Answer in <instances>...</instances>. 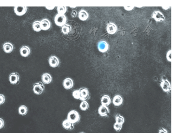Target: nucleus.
<instances>
[{"label":"nucleus","instance_id":"f257e3e1","mask_svg":"<svg viewBox=\"0 0 176 133\" xmlns=\"http://www.w3.org/2000/svg\"><path fill=\"white\" fill-rule=\"evenodd\" d=\"M67 119L72 123L73 124H75L80 121V116L79 113L76 110H71L68 114Z\"/></svg>","mask_w":176,"mask_h":133},{"label":"nucleus","instance_id":"f03ea898","mask_svg":"<svg viewBox=\"0 0 176 133\" xmlns=\"http://www.w3.org/2000/svg\"><path fill=\"white\" fill-rule=\"evenodd\" d=\"M54 22L57 26L62 27L66 24L67 18L65 15L56 14L54 18Z\"/></svg>","mask_w":176,"mask_h":133},{"label":"nucleus","instance_id":"7ed1b4c3","mask_svg":"<svg viewBox=\"0 0 176 133\" xmlns=\"http://www.w3.org/2000/svg\"><path fill=\"white\" fill-rule=\"evenodd\" d=\"M45 89V87L44 84L42 82H39L34 84L33 90L35 94L37 95H40L44 92Z\"/></svg>","mask_w":176,"mask_h":133},{"label":"nucleus","instance_id":"20e7f679","mask_svg":"<svg viewBox=\"0 0 176 133\" xmlns=\"http://www.w3.org/2000/svg\"><path fill=\"white\" fill-rule=\"evenodd\" d=\"M152 18H154L156 22H162L165 19L164 14L159 11H154L152 15Z\"/></svg>","mask_w":176,"mask_h":133},{"label":"nucleus","instance_id":"39448f33","mask_svg":"<svg viewBox=\"0 0 176 133\" xmlns=\"http://www.w3.org/2000/svg\"><path fill=\"white\" fill-rule=\"evenodd\" d=\"M80 100L81 101H86L90 97V92L86 88H81L80 89Z\"/></svg>","mask_w":176,"mask_h":133},{"label":"nucleus","instance_id":"423d86ee","mask_svg":"<svg viewBox=\"0 0 176 133\" xmlns=\"http://www.w3.org/2000/svg\"><path fill=\"white\" fill-rule=\"evenodd\" d=\"M160 87L164 92H170L171 89V83L166 79H162L160 83Z\"/></svg>","mask_w":176,"mask_h":133},{"label":"nucleus","instance_id":"0eeeda50","mask_svg":"<svg viewBox=\"0 0 176 133\" xmlns=\"http://www.w3.org/2000/svg\"><path fill=\"white\" fill-rule=\"evenodd\" d=\"M9 81L12 84H16L20 81V75L18 73L14 72L9 75Z\"/></svg>","mask_w":176,"mask_h":133},{"label":"nucleus","instance_id":"6e6552de","mask_svg":"<svg viewBox=\"0 0 176 133\" xmlns=\"http://www.w3.org/2000/svg\"><path fill=\"white\" fill-rule=\"evenodd\" d=\"M14 10L16 15L18 16H21L27 13V7L22 6H16L14 7Z\"/></svg>","mask_w":176,"mask_h":133},{"label":"nucleus","instance_id":"1a4fd4ad","mask_svg":"<svg viewBox=\"0 0 176 133\" xmlns=\"http://www.w3.org/2000/svg\"><path fill=\"white\" fill-rule=\"evenodd\" d=\"M48 62L50 67L52 68H56L58 67L60 64V61L59 59L56 56H51L49 58Z\"/></svg>","mask_w":176,"mask_h":133},{"label":"nucleus","instance_id":"9d476101","mask_svg":"<svg viewBox=\"0 0 176 133\" xmlns=\"http://www.w3.org/2000/svg\"><path fill=\"white\" fill-rule=\"evenodd\" d=\"M98 48L100 52L104 53L108 51L109 46L106 42L105 41H101L98 44Z\"/></svg>","mask_w":176,"mask_h":133},{"label":"nucleus","instance_id":"9b49d317","mask_svg":"<svg viewBox=\"0 0 176 133\" xmlns=\"http://www.w3.org/2000/svg\"><path fill=\"white\" fill-rule=\"evenodd\" d=\"M41 27L42 30L46 31L49 30L51 27V23L50 20L47 18H44L40 21Z\"/></svg>","mask_w":176,"mask_h":133},{"label":"nucleus","instance_id":"f8f14e48","mask_svg":"<svg viewBox=\"0 0 176 133\" xmlns=\"http://www.w3.org/2000/svg\"><path fill=\"white\" fill-rule=\"evenodd\" d=\"M74 82L72 78H65L63 81V86L65 89L69 90L73 87Z\"/></svg>","mask_w":176,"mask_h":133},{"label":"nucleus","instance_id":"ddd939ff","mask_svg":"<svg viewBox=\"0 0 176 133\" xmlns=\"http://www.w3.org/2000/svg\"><path fill=\"white\" fill-rule=\"evenodd\" d=\"M20 53L22 57H27L31 54V51L30 48L28 46H23L20 48Z\"/></svg>","mask_w":176,"mask_h":133},{"label":"nucleus","instance_id":"4468645a","mask_svg":"<svg viewBox=\"0 0 176 133\" xmlns=\"http://www.w3.org/2000/svg\"><path fill=\"white\" fill-rule=\"evenodd\" d=\"M106 30L109 34L113 35L117 32V27L114 23H108L106 27Z\"/></svg>","mask_w":176,"mask_h":133},{"label":"nucleus","instance_id":"2eb2a0df","mask_svg":"<svg viewBox=\"0 0 176 133\" xmlns=\"http://www.w3.org/2000/svg\"><path fill=\"white\" fill-rule=\"evenodd\" d=\"M41 80H42V82L43 83V84H48L52 82V77L50 74L46 73L42 74L41 76Z\"/></svg>","mask_w":176,"mask_h":133},{"label":"nucleus","instance_id":"dca6fc26","mask_svg":"<svg viewBox=\"0 0 176 133\" xmlns=\"http://www.w3.org/2000/svg\"><path fill=\"white\" fill-rule=\"evenodd\" d=\"M109 113V110L107 106H100L98 109V113L101 116H106Z\"/></svg>","mask_w":176,"mask_h":133},{"label":"nucleus","instance_id":"f3484780","mask_svg":"<svg viewBox=\"0 0 176 133\" xmlns=\"http://www.w3.org/2000/svg\"><path fill=\"white\" fill-rule=\"evenodd\" d=\"M14 49V46L10 42H5L3 45V50L5 53H11Z\"/></svg>","mask_w":176,"mask_h":133},{"label":"nucleus","instance_id":"a211bd4d","mask_svg":"<svg viewBox=\"0 0 176 133\" xmlns=\"http://www.w3.org/2000/svg\"><path fill=\"white\" fill-rule=\"evenodd\" d=\"M89 17L88 13L85 10H81L78 14V18L82 21H86Z\"/></svg>","mask_w":176,"mask_h":133},{"label":"nucleus","instance_id":"6ab92c4d","mask_svg":"<svg viewBox=\"0 0 176 133\" xmlns=\"http://www.w3.org/2000/svg\"><path fill=\"white\" fill-rule=\"evenodd\" d=\"M111 103V100L110 97L107 95H105L101 99V105L105 106H109Z\"/></svg>","mask_w":176,"mask_h":133},{"label":"nucleus","instance_id":"aec40b11","mask_svg":"<svg viewBox=\"0 0 176 133\" xmlns=\"http://www.w3.org/2000/svg\"><path fill=\"white\" fill-rule=\"evenodd\" d=\"M123 102V99L120 95H117L113 97V104L115 106H120L122 105Z\"/></svg>","mask_w":176,"mask_h":133},{"label":"nucleus","instance_id":"412c9836","mask_svg":"<svg viewBox=\"0 0 176 133\" xmlns=\"http://www.w3.org/2000/svg\"><path fill=\"white\" fill-rule=\"evenodd\" d=\"M63 128L66 130H72L74 128V125L69 121L67 119L64 120L63 122Z\"/></svg>","mask_w":176,"mask_h":133},{"label":"nucleus","instance_id":"4be33fe9","mask_svg":"<svg viewBox=\"0 0 176 133\" xmlns=\"http://www.w3.org/2000/svg\"><path fill=\"white\" fill-rule=\"evenodd\" d=\"M72 31V26L69 24H66L61 28V32L63 35H68Z\"/></svg>","mask_w":176,"mask_h":133},{"label":"nucleus","instance_id":"5701e85b","mask_svg":"<svg viewBox=\"0 0 176 133\" xmlns=\"http://www.w3.org/2000/svg\"><path fill=\"white\" fill-rule=\"evenodd\" d=\"M32 28L33 30L36 32H40L42 30L41 27L40 21H35L34 22L32 25Z\"/></svg>","mask_w":176,"mask_h":133},{"label":"nucleus","instance_id":"b1692460","mask_svg":"<svg viewBox=\"0 0 176 133\" xmlns=\"http://www.w3.org/2000/svg\"><path fill=\"white\" fill-rule=\"evenodd\" d=\"M18 114L22 116L27 115L28 113V108L27 106L24 105H21L20 106L18 109Z\"/></svg>","mask_w":176,"mask_h":133},{"label":"nucleus","instance_id":"393cba45","mask_svg":"<svg viewBox=\"0 0 176 133\" xmlns=\"http://www.w3.org/2000/svg\"><path fill=\"white\" fill-rule=\"evenodd\" d=\"M89 108V104L86 101H83L81 102L80 105V108L82 111H86Z\"/></svg>","mask_w":176,"mask_h":133},{"label":"nucleus","instance_id":"a878e982","mask_svg":"<svg viewBox=\"0 0 176 133\" xmlns=\"http://www.w3.org/2000/svg\"><path fill=\"white\" fill-rule=\"evenodd\" d=\"M116 122L119 124L122 125L125 122V119L124 117L120 114H118L116 116Z\"/></svg>","mask_w":176,"mask_h":133},{"label":"nucleus","instance_id":"bb28decb","mask_svg":"<svg viewBox=\"0 0 176 133\" xmlns=\"http://www.w3.org/2000/svg\"><path fill=\"white\" fill-rule=\"evenodd\" d=\"M57 11H58V14L65 15L67 11V8L66 7H58Z\"/></svg>","mask_w":176,"mask_h":133},{"label":"nucleus","instance_id":"cd10ccee","mask_svg":"<svg viewBox=\"0 0 176 133\" xmlns=\"http://www.w3.org/2000/svg\"><path fill=\"white\" fill-rule=\"evenodd\" d=\"M72 95L73 97L75 99L77 100H80V90H75L72 92Z\"/></svg>","mask_w":176,"mask_h":133},{"label":"nucleus","instance_id":"c85d7f7f","mask_svg":"<svg viewBox=\"0 0 176 133\" xmlns=\"http://www.w3.org/2000/svg\"><path fill=\"white\" fill-rule=\"evenodd\" d=\"M122 125L119 124L117 122H116L113 126V128L114 129V130L117 132H120L122 130Z\"/></svg>","mask_w":176,"mask_h":133},{"label":"nucleus","instance_id":"c756f323","mask_svg":"<svg viewBox=\"0 0 176 133\" xmlns=\"http://www.w3.org/2000/svg\"><path fill=\"white\" fill-rule=\"evenodd\" d=\"M5 101V98L3 94H0V105H3Z\"/></svg>","mask_w":176,"mask_h":133},{"label":"nucleus","instance_id":"7c9ffc66","mask_svg":"<svg viewBox=\"0 0 176 133\" xmlns=\"http://www.w3.org/2000/svg\"><path fill=\"white\" fill-rule=\"evenodd\" d=\"M166 58L169 61L171 62V50L168 51L167 54H166Z\"/></svg>","mask_w":176,"mask_h":133},{"label":"nucleus","instance_id":"2f4dec72","mask_svg":"<svg viewBox=\"0 0 176 133\" xmlns=\"http://www.w3.org/2000/svg\"><path fill=\"white\" fill-rule=\"evenodd\" d=\"M5 126V121L2 118H0V129L3 128Z\"/></svg>","mask_w":176,"mask_h":133},{"label":"nucleus","instance_id":"473e14b6","mask_svg":"<svg viewBox=\"0 0 176 133\" xmlns=\"http://www.w3.org/2000/svg\"><path fill=\"white\" fill-rule=\"evenodd\" d=\"M77 11L76 10H73L71 13V16L73 18H75L77 17Z\"/></svg>","mask_w":176,"mask_h":133},{"label":"nucleus","instance_id":"72a5a7b5","mask_svg":"<svg viewBox=\"0 0 176 133\" xmlns=\"http://www.w3.org/2000/svg\"><path fill=\"white\" fill-rule=\"evenodd\" d=\"M159 133H168V131L166 129L162 128L159 130Z\"/></svg>","mask_w":176,"mask_h":133},{"label":"nucleus","instance_id":"f704fd0d","mask_svg":"<svg viewBox=\"0 0 176 133\" xmlns=\"http://www.w3.org/2000/svg\"><path fill=\"white\" fill-rule=\"evenodd\" d=\"M46 8L47 9H48V10H53V9L55 8V7L54 6H46Z\"/></svg>","mask_w":176,"mask_h":133},{"label":"nucleus","instance_id":"c9c22d12","mask_svg":"<svg viewBox=\"0 0 176 133\" xmlns=\"http://www.w3.org/2000/svg\"><path fill=\"white\" fill-rule=\"evenodd\" d=\"M124 8H125V10L130 11V10H132V9H133L134 7H125Z\"/></svg>","mask_w":176,"mask_h":133},{"label":"nucleus","instance_id":"e433bc0d","mask_svg":"<svg viewBox=\"0 0 176 133\" xmlns=\"http://www.w3.org/2000/svg\"><path fill=\"white\" fill-rule=\"evenodd\" d=\"M83 133V132H82V133Z\"/></svg>","mask_w":176,"mask_h":133}]
</instances>
